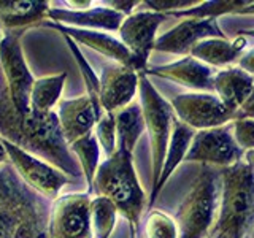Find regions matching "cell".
Returning a JSON list of instances; mask_svg holds the SVG:
<instances>
[{"label":"cell","instance_id":"1","mask_svg":"<svg viewBox=\"0 0 254 238\" xmlns=\"http://www.w3.org/2000/svg\"><path fill=\"white\" fill-rule=\"evenodd\" d=\"M0 138L43 159L71 179L83 177L76 157L70 153L56 111L40 113L32 108L21 115L10 99L0 68Z\"/></svg>","mask_w":254,"mask_h":238},{"label":"cell","instance_id":"2","mask_svg":"<svg viewBox=\"0 0 254 238\" xmlns=\"http://www.w3.org/2000/svg\"><path fill=\"white\" fill-rule=\"evenodd\" d=\"M50 208L10 162L0 165V238H48Z\"/></svg>","mask_w":254,"mask_h":238},{"label":"cell","instance_id":"3","mask_svg":"<svg viewBox=\"0 0 254 238\" xmlns=\"http://www.w3.org/2000/svg\"><path fill=\"white\" fill-rule=\"evenodd\" d=\"M92 192L113 202L118 213L138 234L140 219L148 200L133 169V154L123 148L100 162L92 182Z\"/></svg>","mask_w":254,"mask_h":238},{"label":"cell","instance_id":"4","mask_svg":"<svg viewBox=\"0 0 254 238\" xmlns=\"http://www.w3.org/2000/svg\"><path fill=\"white\" fill-rule=\"evenodd\" d=\"M253 227L254 169L242 159L240 162L222 169L219 210L211 235L221 238H246Z\"/></svg>","mask_w":254,"mask_h":238},{"label":"cell","instance_id":"5","mask_svg":"<svg viewBox=\"0 0 254 238\" xmlns=\"http://www.w3.org/2000/svg\"><path fill=\"white\" fill-rule=\"evenodd\" d=\"M222 169L202 165L181 202L177 218L178 238H206L216 224L221 198Z\"/></svg>","mask_w":254,"mask_h":238},{"label":"cell","instance_id":"6","mask_svg":"<svg viewBox=\"0 0 254 238\" xmlns=\"http://www.w3.org/2000/svg\"><path fill=\"white\" fill-rule=\"evenodd\" d=\"M138 94L140 105L145 118V127L151 143V162H153V187L161 178L167 148H169L170 135L175 122V113L161 94L156 91L153 83L145 73H138Z\"/></svg>","mask_w":254,"mask_h":238},{"label":"cell","instance_id":"7","mask_svg":"<svg viewBox=\"0 0 254 238\" xmlns=\"http://www.w3.org/2000/svg\"><path fill=\"white\" fill-rule=\"evenodd\" d=\"M24 32H3L0 42V68L13 105L21 115H27L30 107V91L35 78L24 59L21 37Z\"/></svg>","mask_w":254,"mask_h":238},{"label":"cell","instance_id":"8","mask_svg":"<svg viewBox=\"0 0 254 238\" xmlns=\"http://www.w3.org/2000/svg\"><path fill=\"white\" fill-rule=\"evenodd\" d=\"M2 141L8 153V161L19 175V178L48 200H56L62 194V189L73 181L43 159L27 153L6 140Z\"/></svg>","mask_w":254,"mask_h":238},{"label":"cell","instance_id":"9","mask_svg":"<svg viewBox=\"0 0 254 238\" xmlns=\"http://www.w3.org/2000/svg\"><path fill=\"white\" fill-rule=\"evenodd\" d=\"M91 194H61L51 202L48 238H92Z\"/></svg>","mask_w":254,"mask_h":238},{"label":"cell","instance_id":"10","mask_svg":"<svg viewBox=\"0 0 254 238\" xmlns=\"http://www.w3.org/2000/svg\"><path fill=\"white\" fill-rule=\"evenodd\" d=\"M243 154L245 153L234 138L232 122H229L214 129L195 132L185 161L226 169L240 162Z\"/></svg>","mask_w":254,"mask_h":238},{"label":"cell","instance_id":"11","mask_svg":"<svg viewBox=\"0 0 254 238\" xmlns=\"http://www.w3.org/2000/svg\"><path fill=\"white\" fill-rule=\"evenodd\" d=\"M170 105L178 121L195 132L214 129L234 121L235 115L227 110L213 92H188L172 99Z\"/></svg>","mask_w":254,"mask_h":238},{"label":"cell","instance_id":"12","mask_svg":"<svg viewBox=\"0 0 254 238\" xmlns=\"http://www.w3.org/2000/svg\"><path fill=\"white\" fill-rule=\"evenodd\" d=\"M167 19V14L156 11H137L123 21L118 34L123 45L133 58V68L137 73H145L148 58L154 50L159 26Z\"/></svg>","mask_w":254,"mask_h":238},{"label":"cell","instance_id":"13","mask_svg":"<svg viewBox=\"0 0 254 238\" xmlns=\"http://www.w3.org/2000/svg\"><path fill=\"white\" fill-rule=\"evenodd\" d=\"M99 102L103 113H116L133 102L138 92V73L130 67L111 62L102 70Z\"/></svg>","mask_w":254,"mask_h":238},{"label":"cell","instance_id":"14","mask_svg":"<svg viewBox=\"0 0 254 238\" xmlns=\"http://www.w3.org/2000/svg\"><path fill=\"white\" fill-rule=\"evenodd\" d=\"M54 111L58 115L67 145H71L78 138L94 132L95 124L103 115L100 103H95L86 94L75 99L61 100Z\"/></svg>","mask_w":254,"mask_h":238},{"label":"cell","instance_id":"15","mask_svg":"<svg viewBox=\"0 0 254 238\" xmlns=\"http://www.w3.org/2000/svg\"><path fill=\"white\" fill-rule=\"evenodd\" d=\"M206 38H224L218 19H185L156 38L154 50L178 56H189L190 50Z\"/></svg>","mask_w":254,"mask_h":238},{"label":"cell","instance_id":"16","mask_svg":"<svg viewBox=\"0 0 254 238\" xmlns=\"http://www.w3.org/2000/svg\"><path fill=\"white\" fill-rule=\"evenodd\" d=\"M124 19V14L111 10L102 2L97 3V6H89L84 8V10H68V8L51 6L50 11H48V21L51 22L100 32H118Z\"/></svg>","mask_w":254,"mask_h":238},{"label":"cell","instance_id":"17","mask_svg":"<svg viewBox=\"0 0 254 238\" xmlns=\"http://www.w3.org/2000/svg\"><path fill=\"white\" fill-rule=\"evenodd\" d=\"M42 27H50L58 30L61 35H65L71 38L76 45H84L91 50L97 51L99 54L105 56V58L111 59L116 63L133 68V58L130 51L123 45L119 38H115L108 32H100V30H87V29H76V27H68L62 26L58 22L45 21ZM135 70V68H133Z\"/></svg>","mask_w":254,"mask_h":238},{"label":"cell","instance_id":"18","mask_svg":"<svg viewBox=\"0 0 254 238\" xmlns=\"http://www.w3.org/2000/svg\"><path fill=\"white\" fill-rule=\"evenodd\" d=\"M145 75L170 79L173 83L194 89L195 92H213V79L216 75V68L190 58V56H185L180 60L167 63V65L146 68Z\"/></svg>","mask_w":254,"mask_h":238},{"label":"cell","instance_id":"19","mask_svg":"<svg viewBox=\"0 0 254 238\" xmlns=\"http://www.w3.org/2000/svg\"><path fill=\"white\" fill-rule=\"evenodd\" d=\"M50 8L45 0H0V24L3 32H26L48 21Z\"/></svg>","mask_w":254,"mask_h":238},{"label":"cell","instance_id":"20","mask_svg":"<svg viewBox=\"0 0 254 238\" xmlns=\"http://www.w3.org/2000/svg\"><path fill=\"white\" fill-rule=\"evenodd\" d=\"M254 89V76L240 67L218 70L213 79V92L227 110L235 115Z\"/></svg>","mask_w":254,"mask_h":238},{"label":"cell","instance_id":"21","mask_svg":"<svg viewBox=\"0 0 254 238\" xmlns=\"http://www.w3.org/2000/svg\"><path fill=\"white\" fill-rule=\"evenodd\" d=\"M246 45H248V40L243 35H238L234 42H229L226 37L206 38L202 40L200 43H197L190 50L189 56L213 68H224L240 59Z\"/></svg>","mask_w":254,"mask_h":238},{"label":"cell","instance_id":"22","mask_svg":"<svg viewBox=\"0 0 254 238\" xmlns=\"http://www.w3.org/2000/svg\"><path fill=\"white\" fill-rule=\"evenodd\" d=\"M194 135H195L194 129H190V127H188L186 124L178 121V118H175L170 141H169V148H167L165 161H164V167H162V172H161V178H159L157 184L153 187V190H151V197L148 200V208L153 206L157 195L161 194L164 184L167 182V179L170 178V175L175 172V169L185 161V157H186L188 151L190 148V143H192Z\"/></svg>","mask_w":254,"mask_h":238},{"label":"cell","instance_id":"23","mask_svg":"<svg viewBox=\"0 0 254 238\" xmlns=\"http://www.w3.org/2000/svg\"><path fill=\"white\" fill-rule=\"evenodd\" d=\"M115 121H116L118 148H123L133 154L135 145L138 143L141 133L146 130L141 105L137 102H132L126 108L116 111Z\"/></svg>","mask_w":254,"mask_h":238},{"label":"cell","instance_id":"24","mask_svg":"<svg viewBox=\"0 0 254 238\" xmlns=\"http://www.w3.org/2000/svg\"><path fill=\"white\" fill-rule=\"evenodd\" d=\"M65 81V71L35 79L30 91V107L35 111H40V113H51V111H54V108L61 102Z\"/></svg>","mask_w":254,"mask_h":238},{"label":"cell","instance_id":"25","mask_svg":"<svg viewBox=\"0 0 254 238\" xmlns=\"http://www.w3.org/2000/svg\"><path fill=\"white\" fill-rule=\"evenodd\" d=\"M68 148H70V153L76 157L79 167H81L83 178L87 184L86 192L92 195V182L100 165V153H102L99 141L95 138L94 132H91L84 135V137L78 138L76 141L71 143V145H68Z\"/></svg>","mask_w":254,"mask_h":238},{"label":"cell","instance_id":"26","mask_svg":"<svg viewBox=\"0 0 254 238\" xmlns=\"http://www.w3.org/2000/svg\"><path fill=\"white\" fill-rule=\"evenodd\" d=\"M118 210L105 197L91 198V227L95 238H110L116 226Z\"/></svg>","mask_w":254,"mask_h":238},{"label":"cell","instance_id":"27","mask_svg":"<svg viewBox=\"0 0 254 238\" xmlns=\"http://www.w3.org/2000/svg\"><path fill=\"white\" fill-rule=\"evenodd\" d=\"M248 3L250 2H240V0H229V2H224V0L203 2L192 8H188V10L170 13L169 16H175V18H189V19H218V16L224 13H230V11L237 13Z\"/></svg>","mask_w":254,"mask_h":238},{"label":"cell","instance_id":"28","mask_svg":"<svg viewBox=\"0 0 254 238\" xmlns=\"http://www.w3.org/2000/svg\"><path fill=\"white\" fill-rule=\"evenodd\" d=\"M145 238H178V227L172 216L161 210H151L145 219Z\"/></svg>","mask_w":254,"mask_h":238},{"label":"cell","instance_id":"29","mask_svg":"<svg viewBox=\"0 0 254 238\" xmlns=\"http://www.w3.org/2000/svg\"><path fill=\"white\" fill-rule=\"evenodd\" d=\"M64 40H65V43L68 46L70 53L73 54V58L78 63V68L81 71L83 75V81H84V86H86V95H89V97L95 102V103H100L99 102V91H100V79L99 76L95 75L94 68L91 67V63L87 62V59L84 58V54L79 50V46L73 42L71 38L62 35Z\"/></svg>","mask_w":254,"mask_h":238},{"label":"cell","instance_id":"30","mask_svg":"<svg viewBox=\"0 0 254 238\" xmlns=\"http://www.w3.org/2000/svg\"><path fill=\"white\" fill-rule=\"evenodd\" d=\"M94 135L99 141L100 151L105 159L111 157L118 149V138H116V121L115 113H103L102 118L94 127Z\"/></svg>","mask_w":254,"mask_h":238},{"label":"cell","instance_id":"31","mask_svg":"<svg viewBox=\"0 0 254 238\" xmlns=\"http://www.w3.org/2000/svg\"><path fill=\"white\" fill-rule=\"evenodd\" d=\"M232 132L237 145L243 151L254 149V121L253 119H237L232 121Z\"/></svg>","mask_w":254,"mask_h":238},{"label":"cell","instance_id":"32","mask_svg":"<svg viewBox=\"0 0 254 238\" xmlns=\"http://www.w3.org/2000/svg\"><path fill=\"white\" fill-rule=\"evenodd\" d=\"M141 5H145L149 11L164 13L169 16L170 13L180 11V8L188 10V6L192 8L198 5V0H148V2H141Z\"/></svg>","mask_w":254,"mask_h":238},{"label":"cell","instance_id":"33","mask_svg":"<svg viewBox=\"0 0 254 238\" xmlns=\"http://www.w3.org/2000/svg\"><path fill=\"white\" fill-rule=\"evenodd\" d=\"M237 119H253L254 121V89L250 97L245 100L243 105L235 111L234 121H237Z\"/></svg>","mask_w":254,"mask_h":238},{"label":"cell","instance_id":"34","mask_svg":"<svg viewBox=\"0 0 254 238\" xmlns=\"http://www.w3.org/2000/svg\"><path fill=\"white\" fill-rule=\"evenodd\" d=\"M105 6L111 8V10H115L118 13H121L124 14L126 18L127 16H130L132 11H133V8L140 5L141 2H118V0H110V2H102Z\"/></svg>","mask_w":254,"mask_h":238},{"label":"cell","instance_id":"35","mask_svg":"<svg viewBox=\"0 0 254 238\" xmlns=\"http://www.w3.org/2000/svg\"><path fill=\"white\" fill-rule=\"evenodd\" d=\"M238 67H240L243 71H246V73L254 76V48L245 51L240 56V59H238Z\"/></svg>","mask_w":254,"mask_h":238},{"label":"cell","instance_id":"36","mask_svg":"<svg viewBox=\"0 0 254 238\" xmlns=\"http://www.w3.org/2000/svg\"><path fill=\"white\" fill-rule=\"evenodd\" d=\"M243 161L248 164L251 169H254V149H250V151H245L243 154Z\"/></svg>","mask_w":254,"mask_h":238},{"label":"cell","instance_id":"37","mask_svg":"<svg viewBox=\"0 0 254 238\" xmlns=\"http://www.w3.org/2000/svg\"><path fill=\"white\" fill-rule=\"evenodd\" d=\"M6 162H10V161H8V153H6V149L3 146L2 138H0V165H3Z\"/></svg>","mask_w":254,"mask_h":238},{"label":"cell","instance_id":"38","mask_svg":"<svg viewBox=\"0 0 254 238\" xmlns=\"http://www.w3.org/2000/svg\"><path fill=\"white\" fill-rule=\"evenodd\" d=\"M237 13H238V14H254V3L250 2L248 5L243 6L242 10H238Z\"/></svg>","mask_w":254,"mask_h":238},{"label":"cell","instance_id":"39","mask_svg":"<svg viewBox=\"0 0 254 238\" xmlns=\"http://www.w3.org/2000/svg\"><path fill=\"white\" fill-rule=\"evenodd\" d=\"M240 35H243V37H253L254 38V29H251V30H242Z\"/></svg>","mask_w":254,"mask_h":238},{"label":"cell","instance_id":"40","mask_svg":"<svg viewBox=\"0 0 254 238\" xmlns=\"http://www.w3.org/2000/svg\"><path fill=\"white\" fill-rule=\"evenodd\" d=\"M3 38V29H2V24H0V42H2Z\"/></svg>","mask_w":254,"mask_h":238},{"label":"cell","instance_id":"41","mask_svg":"<svg viewBox=\"0 0 254 238\" xmlns=\"http://www.w3.org/2000/svg\"><path fill=\"white\" fill-rule=\"evenodd\" d=\"M130 238H137V232H132L130 230Z\"/></svg>","mask_w":254,"mask_h":238},{"label":"cell","instance_id":"42","mask_svg":"<svg viewBox=\"0 0 254 238\" xmlns=\"http://www.w3.org/2000/svg\"><path fill=\"white\" fill-rule=\"evenodd\" d=\"M251 238H254V227H253V230H251Z\"/></svg>","mask_w":254,"mask_h":238},{"label":"cell","instance_id":"43","mask_svg":"<svg viewBox=\"0 0 254 238\" xmlns=\"http://www.w3.org/2000/svg\"><path fill=\"white\" fill-rule=\"evenodd\" d=\"M210 238H216V237H210Z\"/></svg>","mask_w":254,"mask_h":238},{"label":"cell","instance_id":"44","mask_svg":"<svg viewBox=\"0 0 254 238\" xmlns=\"http://www.w3.org/2000/svg\"><path fill=\"white\" fill-rule=\"evenodd\" d=\"M216 238H221V237H216Z\"/></svg>","mask_w":254,"mask_h":238}]
</instances>
